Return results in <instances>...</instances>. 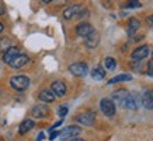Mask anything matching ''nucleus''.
<instances>
[{
    "mask_svg": "<svg viewBox=\"0 0 153 141\" xmlns=\"http://www.w3.org/2000/svg\"><path fill=\"white\" fill-rule=\"evenodd\" d=\"M112 99H114V104H118L121 105L122 108L125 109H131V110H135L138 108V102L135 99V95L129 94L126 90H118L112 94Z\"/></svg>",
    "mask_w": 153,
    "mask_h": 141,
    "instance_id": "nucleus-1",
    "label": "nucleus"
},
{
    "mask_svg": "<svg viewBox=\"0 0 153 141\" xmlns=\"http://www.w3.org/2000/svg\"><path fill=\"white\" fill-rule=\"evenodd\" d=\"M10 85L17 91H24L30 87V78L27 76H14L10 80Z\"/></svg>",
    "mask_w": 153,
    "mask_h": 141,
    "instance_id": "nucleus-2",
    "label": "nucleus"
},
{
    "mask_svg": "<svg viewBox=\"0 0 153 141\" xmlns=\"http://www.w3.org/2000/svg\"><path fill=\"white\" fill-rule=\"evenodd\" d=\"M80 133H82V129L77 127V126H68L62 131H59V136L58 137L62 141H66V140H69V138H74L76 136H79Z\"/></svg>",
    "mask_w": 153,
    "mask_h": 141,
    "instance_id": "nucleus-3",
    "label": "nucleus"
},
{
    "mask_svg": "<svg viewBox=\"0 0 153 141\" xmlns=\"http://www.w3.org/2000/svg\"><path fill=\"white\" fill-rule=\"evenodd\" d=\"M100 109H101V112L105 116H108V117H112L114 115H115V104H114V101L108 99V98H102L101 102H100Z\"/></svg>",
    "mask_w": 153,
    "mask_h": 141,
    "instance_id": "nucleus-4",
    "label": "nucleus"
},
{
    "mask_svg": "<svg viewBox=\"0 0 153 141\" xmlns=\"http://www.w3.org/2000/svg\"><path fill=\"white\" fill-rule=\"evenodd\" d=\"M69 71L73 74V76H76V77H84V76H87V73H88V67L86 63L79 62V63L70 64Z\"/></svg>",
    "mask_w": 153,
    "mask_h": 141,
    "instance_id": "nucleus-5",
    "label": "nucleus"
},
{
    "mask_svg": "<svg viewBox=\"0 0 153 141\" xmlns=\"http://www.w3.org/2000/svg\"><path fill=\"white\" fill-rule=\"evenodd\" d=\"M76 120H77L80 124H84V126H93L94 120H96V113L91 112V110H86L83 113L77 115Z\"/></svg>",
    "mask_w": 153,
    "mask_h": 141,
    "instance_id": "nucleus-6",
    "label": "nucleus"
},
{
    "mask_svg": "<svg viewBox=\"0 0 153 141\" xmlns=\"http://www.w3.org/2000/svg\"><path fill=\"white\" fill-rule=\"evenodd\" d=\"M149 55V46L148 45H142L139 46V48H136V49L132 52V55H131V57H132V60H143L146 56Z\"/></svg>",
    "mask_w": 153,
    "mask_h": 141,
    "instance_id": "nucleus-7",
    "label": "nucleus"
},
{
    "mask_svg": "<svg viewBox=\"0 0 153 141\" xmlns=\"http://www.w3.org/2000/svg\"><path fill=\"white\" fill-rule=\"evenodd\" d=\"M93 31H94V28L91 27V24H88V23H80L79 25L76 27V34L82 38L88 37Z\"/></svg>",
    "mask_w": 153,
    "mask_h": 141,
    "instance_id": "nucleus-8",
    "label": "nucleus"
},
{
    "mask_svg": "<svg viewBox=\"0 0 153 141\" xmlns=\"http://www.w3.org/2000/svg\"><path fill=\"white\" fill-rule=\"evenodd\" d=\"M51 91L53 92L55 96H65L66 95V85L63 81H55L52 82Z\"/></svg>",
    "mask_w": 153,
    "mask_h": 141,
    "instance_id": "nucleus-9",
    "label": "nucleus"
},
{
    "mask_svg": "<svg viewBox=\"0 0 153 141\" xmlns=\"http://www.w3.org/2000/svg\"><path fill=\"white\" fill-rule=\"evenodd\" d=\"M48 113H49V109H48L47 105H35V106L33 108V116L35 119L47 117Z\"/></svg>",
    "mask_w": 153,
    "mask_h": 141,
    "instance_id": "nucleus-10",
    "label": "nucleus"
},
{
    "mask_svg": "<svg viewBox=\"0 0 153 141\" xmlns=\"http://www.w3.org/2000/svg\"><path fill=\"white\" fill-rule=\"evenodd\" d=\"M20 55V49L17 48V46H10V48H7L4 52V55H3V60H4V63L10 64L11 63V60L16 57V56Z\"/></svg>",
    "mask_w": 153,
    "mask_h": 141,
    "instance_id": "nucleus-11",
    "label": "nucleus"
},
{
    "mask_svg": "<svg viewBox=\"0 0 153 141\" xmlns=\"http://www.w3.org/2000/svg\"><path fill=\"white\" fill-rule=\"evenodd\" d=\"M28 62H30V57H28L27 55H19L11 60L10 66H11L13 68H21V67H24Z\"/></svg>",
    "mask_w": 153,
    "mask_h": 141,
    "instance_id": "nucleus-12",
    "label": "nucleus"
},
{
    "mask_svg": "<svg viewBox=\"0 0 153 141\" xmlns=\"http://www.w3.org/2000/svg\"><path fill=\"white\" fill-rule=\"evenodd\" d=\"M98 42H100V34L96 31H93L88 37H86V46L90 48V49L96 48L98 45Z\"/></svg>",
    "mask_w": 153,
    "mask_h": 141,
    "instance_id": "nucleus-13",
    "label": "nucleus"
},
{
    "mask_svg": "<svg viewBox=\"0 0 153 141\" xmlns=\"http://www.w3.org/2000/svg\"><path fill=\"white\" fill-rule=\"evenodd\" d=\"M80 10H82V6L79 4H74V6H70L69 9H66L63 11V17L66 20H72L73 17H77V14L80 13Z\"/></svg>",
    "mask_w": 153,
    "mask_h": 141,
    "instance_id": "nucleus-14",
    "label": "nucleus"
},
{
    "mask_svg": "<svg viewBox=\"0 0 153 141\" xmlns=\"http://www.w3.org/2000/svg\"><path fill=\"white\" fill-rule=\"evenodd\" d=\"M142 105L146 109H153V90H148L142 95Z\"/></svg>",
    "mask_w": 153,
    "mask_h": 141,
    "instance_id": "nucleus-15",
    "label": "nucleus"
},
{
    "mask_svg": "<svg viewBox=\"0 0 153 141\" xmlns=\"http://www.w3.org/2000/svg\"><path fill=\"white\" fill-rule=\"evenodd\" d=\"M39 99L42 102H45V104H51L55 101V95H53V92L51 90H44V91L39 92Z\"/></svg>",
    "mask_w": 153,
    "mask_h": 141,
    "instance_id": "nucleus-16",
    "label": "nucleus"
},
{
    "mask_svg": "<svg viewBox=\"0 0 153 141\" xmlns=\"http://www.w3.org/2000/svg\"><path fill=\"white\" fill-rule=\"evenodd\" d=\"M35 126V123H34V120H31V119H25L21 124H20V129H19V133L20 134H25V133H28L31 129Z\"/></svg>",
    "mask_w": 153,
    "mask_h": 141,
    "instance_id": "nucleus-17",
    "label": "nucleus"
},
{
    "mask_svg": "<svg viewBox=\"0 0 153 141\" xmlns=\"http://www.w3.org/2000/svg\"><path fill=\"white\" fill-rule=\"evenodd\" d=\"M139 28H140V21L139 20H136V18H131L129 20V24H128V34H129V35H134Z\"/></svg>",
    "mask_w": 153,
    "mask_h": 141,
    "instance_id": "nucleus-18",
    "label": "nucleus"
},
{
    "mask_svg": "<svg viewBox=\"0 0 153 141\" xmlns=\"http://www.w3.org/2000/svg\"><path fill=\"white\" fill-rule=\"evenodd\" d=\"M132 80V76L129 74H120V76H115L114 78H111L108 84H117V82H121V81H131Z\"/></svg>",
    "mask_w": 153,
    "mask_h": 141,
    "instance_id": "nucleus-19",
    "label": "nucleus"
},
{
    "mask_svg": "<svg viewBox=\"0 0 153 141\" xmlns=\"http://www.w3.org/2000/svg\"><path fill=\"white\" fill-rule=\"evenodd\" d=\"M91 77H93L94 80H102V78L105 77V71H104V68H102L101 66H97V67L91 71Z\"/></svg>",
    "mask_w": 153,
    "mask_h": 141,
    "instance_id": "nucleus-20",
    "label": "nucleus"
},
{
    "mask_svg": "<svg viewBox=\"0 0 153 141\" xmlns=\"http://www.w3.org/2000/svg\"><path fill=\"white\" fill-rule=\"evenodd\" d=\"M104 66H105L107 70H114L115 66H117L115 59H112V57H105V60H104Z\"/></svg>",
    "mask_w": 153,
    "mask_h": 141,
    "instance_id": "nucleus-21",
    "label": "nucleus"
},
{
    "mask_svg": "<svg viewBox=\"0 0 153 141\" xmlns=\"http://www.w3.org/2000/svg\"><path fill=\"white\" fill-rule=\"evenodd\" d=\"M58 113H59L60 117L63 119L66 116V113H68V108H66V106H60L59 109H58Z\"/></svg>",
    "mask_w": 153,
    "mask_h": 141,
    "instance_id": "nucleus-22",
    "label": "nucleus"
},
{
    "mask_svg": "<svg viewBox=\"0 0 153 141\" xmlns=\"http://www.w3.org/2000/svg\"><path fill=\"white\" fill-rule=\"evenodd\" d=\"M126 7H129V9H138V7H140L139 0H138V1H129Z\"/></svg>",
    "mask_w": 153,
    "mask_h": 141,
    "instance_id": "nucleus-23",
    "label": "nucleus"
},
{
    "mask_svg": "<svg viewBox=\"0 0 153 141\" xmlns=\"http://www.w3.org/2000/svg\"><path fill=\"white\" fill-rule=\"evenodd\" d=\"M88 15V10H80V13L77 14V17H79V18H86V17H87Z\"/></svg>",
    "mask_w": 153,
    "mask_h": 141,
    "instance_id": "nucleus-24",
    "label": "nucleus"
},
{
    "mask_svg": "<svg viewBox=\"0 0 153 141\" xmlns=\"http://www.w3.org/2000/svg\"><path fill=\"white\" fill-rule=\"evenodd\" d=\"M148 74L153 77V60H150L148 64Z\"/></svg>",
    "mask_w": 153,
    "mask_h": 141,
    "instance_id": "nucleus-25",
    "label": "nucleus"
},
{
    "mask_svg": "<svg viewBox=\"0 0 153 141\" xmlns=\"http://www.w3.org/2000/svg\"><path fill=\"white\" fill-rule=\"evenodd\" d=\"M58 136H59V131H58V130H53V131L51 133V136H49V140H55Z\"/></svg>",
    "mask_w": 153,
    "mask_h": 141,
    "instance_id": "nucleus-26",
    "label": "nucleus"
},
{
    "mask_svg": "<svg viewBox=\"0 0 153 141\" xmlns=\"http://www.w3.org/2000/svg\"><path fill=\"white\" fill-rule=\"evenodd\" d=\"M146 23H148V25L150 28H153V15H149L148 18H146Z\"/></svg>",
    "mask_w": 153,
    "mask_h": 141,
    "instance_id": "nucleus-27",
    "label": "nucleus"
},
{
    "mask_svg": "<svg viewBox=\"0 0 153 141\" xmlns=\"http://www.w3.org/2000/svg\"><path fill=\"white\" fill-rule=\"evenodd\" d=\"M42 140H44V133H39L37 137V141H42Z\"/></svg>",
    "mask_w": 153,
    "mask_h": 141,
    "instance_id": "nucleus-28",
    "label": "nucleus"
},
{
    "mask_svg": "<svg viewBox=\"0 0 153 141\" xmlns=\"http://www.w3.org/2000/svg\"><path fill=\"white\" fill-rule=\"evenodd\" d=\"M70 141H86V140H83V138H76V137H74V138H72Z\"/></svg>",
    "mask_w": 153,
    "mask_h": 141,
    "instance_id": "nucleus-29",
    "label": "nucleus"
},
{
    "mask_svg": "<svg viewBox=\"0 0 153 141\" xmlns=\"http://www.w3.org/2000/svg\"><path fill=\"white\" fill-rule=\"evenodd\" d=\"M3 28H4V27H3V24H1V23H0V32H1V31H3Z\"/></svg>",
    "mask_w": 153,
    "mask_h": 141,
    "instance_id": "nucleus-30",
    "label": "nucleus"
},
{
    "mask_svg": "<svg viewBox=\"0 0 153 141\" xmlns=\"http://www.w3.org/2000/svg\"><path fill=\"white\" fill-rule=\"evenodd\" d=\"M42 1H44V3H51L52 0H42Z\"/></svg>",
    "mask_w": 153,
    "mask_h": 141,
    "instance_id": "nucleus-31",
    "label": "nucleus"
},
{
    "mask_svg": "<svg viewBox=\"0 0 153 141\" xmlns=\"http://www.w3.org/2000/svg\"><path fill=\"white\" fill-rule=\"evenodd\" d=\"M3 13V7H1V4H0V14Z\"/></svg>",
    "mask_w": 153,
    "mask_h": 141,
    "instance_id": "nucleus-32",
    "label": "nucleus"
},
{
    "mask_svg": "<svg viewBox=\"0 0 153 141\" xmlns=\"http://www.w3.org/2000/svg\"><path fill=\"white\" fill-rule=\"evenodd\" d=\"M129 1H138V0H129Z\"/></svg>",
    "mask_w": 153,
    "mask_h": 141,
    "instance_id": "nucleus-33",
    "label": "nucleus"
},
{
    "mask_svg": "<svg viewBox=\"0 0 153 141\" xmlns=\"http://www.w3.org/2000/svg\"><path fill=\"white\" fill-rule=\"evenodd\" d=\"M152 60H153V52H152Z\"/></svg>",
    "mask_w": 153,
    "mask_h": 141,
    "instance_id": "nucleus-34",
    "label": "nucleus"
},
{
    "mask_svg": "<svg viewBox=\"0 0 153 141\" xmlns=\"http://www.w3.org/2000/svg\"><path fill=\"white\" fill-rule=\"evenodd\" d=\"M0 141H4V140H1V138H0Z\"/></svg>",
    "mask_w": 153,
    "mask_h": 141,
    "instance_id": "nucleus-35",
    "label": "nucleus"
}]
</instances>
